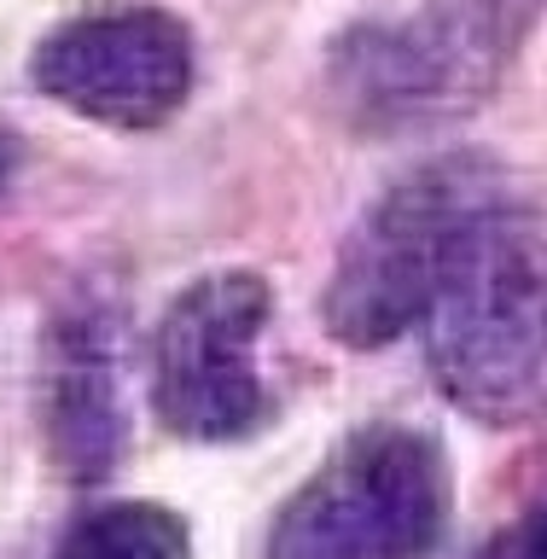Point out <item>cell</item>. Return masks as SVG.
<instances>
[{"label": "cell", "mask_w": 547, "mask_h": 559, "mask_svg": "<svg viewBox=\"0 0 547 559\" xmlns=\"http://www.w3.org/2000/svg\"><path fill=\"white\" fill-rule=\"evenodd\" d=\"M187 524L152 501H105L59 536L52 559H187Z\"/></svg>", "instance_id": "obj_8"}, {"label": "cell", "mask_w": 547, "mask_h": 559, "mask_svg": "<svg viewBox=\"0 0 547 559\" xmlns=\"http://www.w3.org/2000/svg\"><path fill=\"white\" fill-rule=\"evenodd\" d=\"M484 204H496V181L466 157L426 164L391 187L344 245L338 274L326 286V326L356 349L391 344L419 326L454 239Z\"/></svg>", "instance_id": "obj_2"}, {"label": "cell", "mask_w": 547, "mask_h": 559, "mask_svg": "<svg viewBox=\"0 0 547 559\" xmlns=\"http://www.w3.org/2000/svg\"><path fill=\"white\" fill-rule=\"evenodd\" d=\"M431 373L484 426L547 414V234L507 204L461 227L426 309Z\"/></svg>", "instance_id": "obj_1"}, {"label": "cell", "mask_w": 547, "mask_h": 559, "mask_svg": "<svg viewBox=\"0 0 547 559\" xmlns=\"http://www.w3.org/2000/svg\"><path fill=\"white\" fill-rule=\"evenodd\" d=\"M274 314L269 280L251 269L204 274L157 321L152 396L181 437H245L262 419L257 338Z\"/></svg>", "instance_id": "obj_3"}, {"label": "cell", "mask_w": 547, "mask_h": 559, "mask_svg": "<svg viewBox=\"0 0 547 559\" xmlns=\"http://www.w3.org/2000/svg\"><path fill=\"white\" fill-rule=\"evenodd\" d=\"M12 169H17V140L0 129V192H7V181H12Z\"/></svg>", "instance_id": "obj_10"}, {"label": "cell", "mask_w": 547, "mask_h": 559, "mask_svg": "<svg viewBox=\"0 0 547 559\" xmlns=\"http://www.w3.org/2000/svg\"><path fill=\"white\" fill-rule=\"evenodd\" d=\"M501 559H547V507H536V513L524 519L513 536H507Z\"/></svg>", "instance_id": "obj_9"}, {"label": "cell", "mask_w": 547, "mask_h": 559, "mask_svg": "<svg viewBox=\"0 0 547 559\" xmlns=\"http://www.w3.org/2000/svg\"><path fill=\"white\" fill-rule=\"evenodd\" d=\"M449 513V472L431 437L373 431L314 484L297 513L309 554L321 559H414Z\"/></svg>", "instance_id": "obj_5"}, {"label": "cell", "mask_w": 547, "mask_h": 559, "mask_svg": "<svg viewBox=\"0 0 547 559\" xmlns=\"http://www.w3.org/2000/svg\"><path fill=\"white\" fill-rule=\"evenodd\" d=\"M35 87L105 129H157L192 94V35L157 7L94 12L52 29L29 59Z\"/></svg>", "instance_id": "obj_4"}, {"label": "cell", "mask_w": 547, "mask_h": 559, "mask_svg": "<svg viewBox=\"0 0 547 559\" xmlns=\"http://www.w3.org/2000/svg\"><path fill=\"white\" fill-rule=\"evenodd\" d=\"M47 449L64 478H105L122 454V384L111 332L94 309L52 326L47 344Z\"/></svg>", "instance_id": "obj_7"}, {"label": "cell", "mask_w": 547, "mask_h": 559, "mask_svg": "<svg viewBox=\"0 0 547 559\" xmlns=\"http://www.w3.org/2000/svg\"><path fill=\"white\" fill-rule=\"evenodd\" d=\"M496 59L501 35L478 0H437L408 24L367 29L356 47H344L338 70L367 122H414L489 87Z\"/></svg>", "instance_id": "obj_6"}]
</instances>
